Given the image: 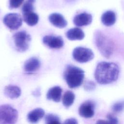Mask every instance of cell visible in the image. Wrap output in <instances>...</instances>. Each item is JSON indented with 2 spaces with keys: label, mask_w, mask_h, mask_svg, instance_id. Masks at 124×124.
Wrapping results in <instances>:
<instances>
[{
  "label": "cell",
  "mask_w": 124,
  "mask_h": 124,
  "mask_svg": "<svg viewBox=\"0 0 124 124\" xmlns=\"http://www.w3.org/2000/svg\"><path fill=\"white\" fill-rule=\"evenodd\" d=\"M17 111L9 105L0 106V124H15L18 119Z\"/></svg>",
  "instance_id": "3957f363"
},
{
  "label": "cell",
  "mask_w": 124,
  "mask_h": 124,
  "mask_svg": "<svg viewBox=\"0 0 124 124\" xmlns=\"http://www.w3.org/2000/svg\"><path fill=\"white\" fill-rule=\"evenodd\" d=\"M62 89L59 86H54L47 91L46 98L48 100H51L56 102H59L61 98Z\"/></svg>",
  "instance_id": "5bb4252c"
},
{
  "label": "cell",
  "mask_w": 124,
  "mask_h": 124,
  "mask_svg": "<svg viewBox=\"0 0 124 124\" xmlns=\"http://www.w3.org/2000/svg\"><path fill=\"white\" fill-rule=\"evenodd\" d=\"M95 87V85L93 82H92L91 81H87L84 85V88L86 90H92L94 89Z\"/></svg>",
  "instance_id": "d4e9b609"
},
{
  "label": "cell",
  "mask_w": 124,
  "mask_h": 124,
  "mask_svg": "<svg viewBox=\"0 0 124 124\" xmlns=\"http://www.w3.org/2000/svg\"><path fill=\"white\" fill-rule=\"evenodd\" d=\"M120 72L118 65L114 62H101L98 63L94 72V78L100 84H107L116 81Z\"/></svg>",
  "instance_id": "6da1fadb"
},
{
  "label": "cell",
  "mask_w": 124,
  "mask_h": 124,
  "mask_svg": "<svg viewBox=\"0 0 124 124\" xmlns=\"http://www.w3.org/2000/svg\"><path fill=\"white\" fill-rule=\"evenodd\" d=\"M46 124H61L59 117L53 114H48L45 117Z\"/></svg>",
  "instance_id": "ffe728a7"
},
{
  "label": "cell",
  "mask_w": 124,
  "mask_h": 124,
  "mask_svg": "<svg viewBox=\"0 0 124 124\" xmlns=\"http://www.w3.org/2000/svg\"><path fill=\"white\" fill-rule=\"evenodd\" d=\"M92 21V15L86 12H83L76 15L73 19L74 24L78 27L87 26L90 24Z\"/></svg>",
  "instance_id": "30bf717a"
},
{
  "label": "cell",
  "mask_w": 124,
  "mask_h": 124,
  "mask_svg": "<svg viewBox=\"0 0 124 124\" xmlns=\"http://www.w3.org/2000/svg\"><path fill=\"white\" fill-rule=\"evenodd\" d=\"M35 1V0H27L22 8V11L23 13L33 11L34 9L33 3Z\"/></svg>",
  "instance_id": "44dd1931"
},
{
  "label": "cell",
  "mask_w": 124,
  "mask_h": 124,
  "mask_svg": "<svg viewBox=\"0 0 124 124\" xmlns=\"http://www.w3.org/2000/svg\"><path fill=\"white\" fill-rule=\"evenodd\" d=\"M75 98V94L70 91H66L62 97V104L66 108L71 106L74 103Z\"/></svg>",
  "instance_id": "d6986e66"
},
{
  "label": "cell",
  "mask_w": 124,
  "mask_h": 124,
  "mask_svg": "<svg viewBox=\"0 0 124 124\" xmlns=\"http://www.w3.org/2000/svg\"><path fill=\"white\" fill-rule=\"evenodd\" d=\"M94 104L91 101H86L83 102L78 109L79 114L86 118H91L94 113Z\"/></svg>",
  "instance_id": "9c48e42d"
},
{
  "label": "cell",
  "mask_w": 124,
  "mask_h": 124,
  "mask_svg": "<svg viewBox=\"0 0 124 124\" xmlns=\"http://www.w3.org/2000/svg\"><path fill=\"white\" fill-rule=\"evenodd\" d=\"M4 93L8 98L15 99L20 96L21 92L20 89L18 86L10 85L5 87Z\"/></svg>",
  "instance_id": "2e32d148"
},
{
  "label": "cell",
  "mask_w": 124,
  "mask_h": 124,
  "mask_svg": "<svg viewBox=\"0 0 124 124\" xmlns=\"http://www.w3.org/2000/svg\"><path fill=\"white\" fill-rule=\"evenodd\" d=\"M48 19L53 26L59 28H63L67 25V22L64 17L59 13L50 14L48 16Z\"/></svg>",
  "instance_id": "7c38bea8"
},
{
  "label": "cell",
  "mask_w": 124,
  "mask_h": 124,
  "mask_svg": "<svg viewBox=\"0 0 124 124\" xmlns=\"http://www.w3.org/2000/svg\"><path fill=\"white\" fill-rule=\"evenodd\" d=\"M63 124H78V123L76 119L71 118L66 119L64 121Z\"/></svg>",
  "instance_id": "484cf974"
},
{
  "label": "cell",
  "mask_w": 124,
  "mask_h": 124,
  "mask_svg": "<svg viewBox=\"0 0 124 124\" xmlns=\"http://www.w3.org/2000/svg\"><path fill=\"white\" fill-rule=\"evenodd\" d=\"M116 19V15L112 11H106L101 16V21L106 26L113 25L115 23Z\"/></svg>",
  "instance_id": "e0dca14e"
},
{
  "label": "cell",
  "mask_w": 124,
  "mask_h": 124,
  "mask_svg": "<svg viewBox=\"0 0 124 124\" xmlns=\"http://www.w3.org/2000/svg\"><path fill=\"white\" fill-rule=\"evenodd\" d=\"M64 78L70 88L80 86L83 81L84 72L81 69L73 65H68L63 74Z\"/></svg>",
  "instance_id": "7a4b0ae2"
},
{
  "label": "cell",
  "mask_w": 124,
  "mask_h": 124,
  "mask_svg": "<svg viewBox=\"0 0 124 124\" xmlns=\"http://www.w3.org/2000/svg\"><path fill=\"white\" fill-rule=\"evenodd\" d=\"M95 124H107V122L104 120H98Z\"/></svg>",
  "instance_id": "83f0119b"
},
{
  "label": "cell",
  "mask_w": 124,
  "mask_h": 124,
  "mask_svg": "<svg viewBox=\"0 0 124 124\" xmlns=\"http://www.w3.org/2000/svg\"><path fill=\"white\" fill-rule=\"evenodd\" d=\"M44 115L45 111L42 108H36L29 112L27 115V119L30 123L36 124L44 117Z\"/></svg>",
  "instance_id": "4fadbf2b"
},
{
  "label": "cell",
  "mask_w": 124,
  "mask_h": 124,
  "mask_svg": "<svg viewBox=\"0 0 124 124\" xmlns=\"http://www.w3.org/2000/svg\"><path fill=\"white\" fill-rule=\"evenodd\" d=\"M43 43L49 48L59 49L63 46V40L61 36L46 35L43 38Z\"/></svg>",
  "instance_id": "ba28073f"
},
{
  "label": "cell",
  "mask_w": 124,
  "mask_h": 124,
  "mask_svg": "<svg viewBox=\"0 0 124 124\" xmlns=\"http://www.w3.org/2000/svg\"><path fill=\"white\" fill-rule=\"evenodd\" d=\"M107 124H118L117 118L110 114L107 115Z\"/></svg>",
  "instance_id": "cb8c5ba5"
},
{
  "label": "cell",
  "mask_w": 124,
  "mask_h": 124,
  "mask_svg": "<svg viewBox=\"0 0 124 124\" xmlns=\"http://www.w3.org/2000/svg\"><path fill=\"white\" fill-rule=\"evenodd\" d=\"M24 0H9V7L10 8H17L23 3Z\"/></svg>",
  "instance_id": "603a6c76"
},
{
  "label": "cell",
  "mask_w": 124,
  "mask_h": 124,
  "mask_svg": "<svg viewBox=\"0 0 124 124\" xmlns=\"http://www.w3.org/2000/svg\"><path fill=\"white\" fill-rule=\"evenodd\" d=\"M84 36L83 31L77 27L70 29L66 32V36L70 40H80L84 38Z\"/></svg>",
  "instance_id": "9a60e30c"
},
{
  "label": "cell",
  "mask_w": 124,
  "mask_h": 124,
  "mask_svg": "<svg viewBox=\"0 0 124 124\" xmlns=\"http://www.w3.org/2000/svg\"><path fill=\"white\" fill-rule=\"evenodd\" d=\"M3 22L10 30H16L22 25V19L20 15L17 13H9L4 16Z\"/></svg>",
  "instance_id": "52a82bcc"
},
{
  "label": "cell",
  "mask_w": 124,
  "mask_h": 124,
  "mask_svg": "<svg viewBox=\"0 0 124 124\" xmlns=\"http://www.w3.org/2000/svg\"><path fill=\"white\" fill-rule=\"evenodd\" d=\"M41 63L36 57H31L26 60L24 64V70L28 73H32L37 71L40 68Z\"/></svg>",
  "instance_id": "8fae6325"
},
{
  "label": "cell",
  "mask_w": 124,
  "mask_h": 124,
  "mask_svg": "<svg viewBox=\"0 0 124 124\" xmlns=\"http://www.w3.org/2000/svg\"><path fill=\"white\" fill-rule=\"evenodd\" d=\"M32 94L36 97H38L41 94V92H40V90L39 89H36L35 91H34L32 92Z\"/></svg>",
  "instance_id": "4316f807"
},
{
  "label": "cell",
  "mask_w": 124,
  "mask_h": 124,
  "mask_svg": "<svg viewBox=\"0 0 124 124\" xmlns=\"http://www.w3.org/2000/svg\"><path fill=\"white\" fill-rule=\"evenodd\" d=\"M95 41L98 49L102 54L108 58L113 51V45L110 41L101 32H97L95 36Z\"/></svg>",
  "instance_id": "277c9868"
},
{
  "label": "cell",
  "mask_w": 124,
  "mask_h": 124,
  "mask_svg": "<svg viewBox=\"0 0 124 124\" xmlns=\"http://www.w3.org/2000/svg\"><path fill=\"white\" fill-rule=\"evenodd\" d=\"M72 55L74 60L80 63L88 62L94 57V54L92 50L82 46L74 48Z\"/></svg>",
  "instance_id": "8992f818"
},
{
  "label": "cell",
  "mask_w": 124,
  "mask_h": 124,
  "mask_svg": "<svg viewBox=\"0 0 124 124\" xmlns=\"http://www.w3.org/2000/svg\"><path fill=\"white\" fill-rule=\"evenodd\" d=\"M14 42L17 50L20 52L26 51L29 47L31 40V35L25 31L16 32L13 36Z\"/></svg>",
  "instance_id": "5b68a950"
},
{
  "label": "cell",
  "mask_w": 124,
  "mask_h": 124,
  "mask_svg": "<svg viewBox=\"0 0 124 124\" xmlns=\"http://www.w3.org/2000/svg\"><path fill=\"white\" fill-rule=\"evenodd\" d=\"M112 110L117 113H119L123 111L124 109V101L118 102L114 104L112 107Z\"/></svg>",
  "instance_id": "7402d4cb"
},
{
  "label": "cell",
  "mask_w": 124,
  "mask_h": 124,
  "mask_svg": "<svg viewBox=\"0 0 124 124\" xmlns=\"http://www.w3.org/2000/svg\"><path fill=\"white\" fill-rule=\"evenodd\" d=\"M23 18L27 24L30 26L35 25L39 20L38 15L33 11L23 13Z\"/></svg>",
  "instance_id": "ac0fdd59"
}]
</instances>
